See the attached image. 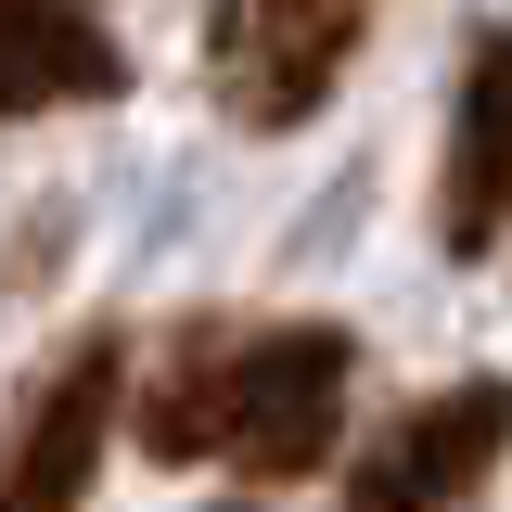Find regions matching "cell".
I'll use <instances>...</instances> for the list:
<instances>
[{
    "instance_id": "1",
    "label": "cell",
    "mask_w": 512,
    "mask_h": 512,
    "mask_svg": "<svg viewBox=\"0 0 512 512\" xmlns=\"http://www.w3.org/2000/svg\"><path fill=\"white\" fill-rule=\"evenodd\" d=\"M359 333L346 320H180L154 384L128 397V436L154 461H231L256 487H295L346 448Z\"/></svg>"
},
{
    "instance_id": "5",
    "label": "cell",
    "mask_w": 512,
    "mask_h": 512,
    "mask_svg": "<svg viewBox=\"0 0 512 512\" xmlns=\"http://www.w3.org/2000/svg\"><path fill=\"white\" fill-rule=\"evenodd\" d=\"M436 244L448 256H500L512 244V13L474 26V52H461L448 167H436Z\"/></svg>"
},
{
    "instance_id": "2",
    "label": "cell",
    "mask_w": 512,
    "mask_h": 512,
    "mask_svg": "<svg viewBox=\"0 0 512 512\" xmlns=\"http://www.w3.org/2000/svg\"><path fill=\"white\" fill-rule=\"evenodd\" d=\"M500 461H512V372L436 384L372 423V448L346 461V512H474Z\"/></svg>"
},
{
    "instance_id": "3",
    "label": "cell",
    "mask_w": 512,
    "mask_h": 512,
    "mask_svg": "<svg viewBox=\"0 0 512 512\" xmlns=\"http://www.w3.org/2000/svg\"><path fill=\"white\" fill-rule=\"evenodd\" d=\"M372 39V0H218V103L231 128H308Z\"/></svg>"
},
{
    "instance_id": "4",
    "label": "cell",
    "mask_w": 512,
    "mask_h": 512,
    "mask_svg": "<svg viewBox=\"0 0 512 512\" xmlns=\"http://www.w3.org/2000/svg\"><path fill=\"white\" fill-rule=\"evenodd\" d=\"M116 423H128V333H77L52 372H39L13 448H0V512H77Z\"/></svg>"
},
{
    "instance_id": "6",
    "label": "cell",
    "mask_w": 512,
    "mask_h": 512,
    "mask_svg": "<svg viewBox=\"0 0 512 512\" xmlns=\"http://www.w3.org/2000/svg\"><path fill=\"white\" fill-rule=\"evenodd\" d=\"M128 90V52L90 0H0V116H90Z\"/></svg>"
}]
</instances>
